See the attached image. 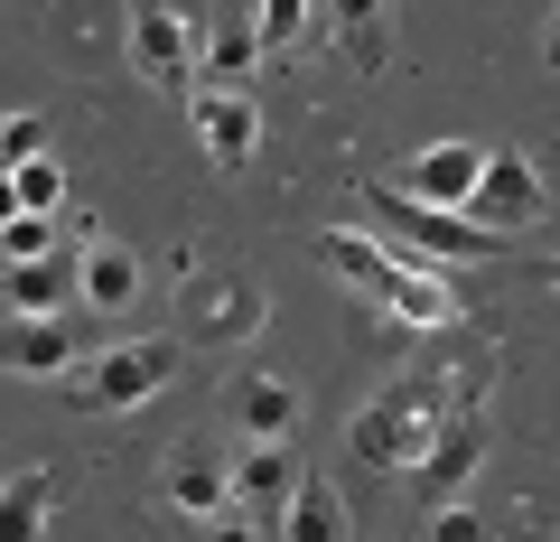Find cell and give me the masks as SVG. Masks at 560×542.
Returning a JSON list of instances; mask_svg holds the SVG:
<instances>
[{
    "label": "cell",
    "mask_w": 560,
    "mask_h": 542,
    "mask_svg": "<svg viewBox=\"0 0 560 542\" xmlns=\"http://www.w3.org/2000/svg\"><path fill=\"white\" fill-rule=\"evenodd\" d=\"M318 262L337 272L346 290L383 300L401 327H458V319H467V300L448 290V272H430V262H401L393 243L374 234V224H327V234H318Z\"/></svg>",
    "instance_id": "cell-1"
},
{
    "label": "cell",
    "mask_w": 560,
    "mask_h": 542,
    "mask_svg": "<svg viewBox=\"0 0 560 542\" xmlns=\"http://www.w3.org/2000/svg\"><path fill=\"white\" fill-rule=\"evenodd\" d=\"M448 422H458V412H448V374H393V383L355 412L346 449H355L364 468H401V477H411Z\"/></svg>",
    "instance_id": "cell-2"
},
{
    "label": "cell",
    "mask_w": 560,
    "mask_h": 542,
    "mask_svg": "<svg viewBox=\"0 0 560 542\" xmlns=\"http://www.w3.org/2000/svg\"><path fill=\"white\" fill-rule=\"evenodd\" d=\"M364 216H374V234L393 243L401 262H430V272H458V262H495L504 234L477 216H458V206H420L401 197L393 178H364Z\"/></svg>",
    "instance_id": "cell-3"
},
{
    "label": "cell",
    "mask_w": 560,
    "mask_h": 542,
    "mask_svg": "<svg viewBox=\"0 0 560 542\" xmlns=\"http://www.w3.org/2000/svg\"><path fill=\"white\" fill-rule=\"evenodd\" d=\"M131 76L160 84V94H197L206 76V28L168 0H131Z\"/></svg>",
    "instance_id": "cell-4"
},
{
    "label": "cell",
    "mask_w": 560,
    "mask_h": 542,
    "mask_svg": "<svg viewBox=\"0 0 560 542\" xmlns=\"http://www.w3.org/2000/svg\"><path fill=\"white\" fill-rule=\"evenodd\" d=\"M168 374H178V346L168 337H131V346H103L94 365H75L66 393H75L84 412H131V402H160Z\"/></svg>",
    "instance_id": "cell-5"
},
{
    "label": "cell",
    "mask_w": 560,
    "mask_h": 542,
    "mask_svg": "<svg viewBox=\"0 0 560 542\" xmlns=\"http://www.w3.org/2000/svg\"><path fill=\"white\" fill-rule=\"evenodd\" d=\"M187 122H197V150L215 169H243L261 150V103L243 94V84H197V94H187Z\"/></svg>",
    "instance_id": "cell-6"
},
{
    "label": "cell",
    "mask_w": 560,
    "mask_h": 542,
    "mask_svg": "<svg viewBox=\"0 0 560 542\" xmlns=\"http://www.w3.org/2000/svg\"><path fill=\"white\" fill-rule=\"evenodd\" d=\"M477 468H486V422H477V412H458V422H448L440 440H430V459L411 468V496H420V515H440V505H458Z\"/></svg>",
    "instance_id": "cell-7"
},
{
    "label": "cell",
    "mask_w": 560,
    "mask_h": 542,
    "mask_svg": "<svg viewBox=\"0 0 560 542\" xmlns=\"http://www.w3.org/2000/svg\"><path fill=\"white\" fill-rule=\"evenodd\" d=\"M300 486H308V468H300V449H290V440H243L234 496H243V515H253V523H280Z\"/></svg>",
    "instance_id": "cell-8"
},
{
    "label": "cell",
    "mask_w": 560,
    "mask_h": 542,
    "mask_svg": "<svg viewBox=\"0 0 560 542\" xmlns=\"http://www.w3.org/2000/svg\"><path fill=\"white\" fill-rule=\"evenodd\" d=\"M467 216L495 224V234H523V224L541 216V169L523 160V150H486V178H477V197H467Z\"/></svg>",
    "instance_id": "cell-9"
},
{
    "label": "cell",
    "mask_w": 560,
    "mask_h": 542,
    "mask_svg": "<svg viewBox=\"0 0 560 542\" xmlns=\"http://www.w3.org/2000/svg\"><path fill=\"white\" fill-rule=\"evenodd\" d=\"M477 178H486V150L477 141H430V150H411V169H401V197H420V206H458L467 216V197H477Z\"/></svg>",
    "instance_id": "cell-10"
},
{
    "label": "cell",
    "mask_w": 560,
    "mask_h": 542,
    "mask_svg": "<svg viewBox=\"0 0 560 542\" xmlns=\"http://www.w3.org/2000/svg\"><path fill=\"white\" fill-rule=\"evenodd\" d=\"M168 505H178V515H197V523H215V515H234V468H215L206 459V449H178V459H168Z\"/></svg>",
    "instance_id": "cell-11"
},
{
    "label": "cell",
    "mask_w": 560,
    "mask_h": 542,
    "mask_svg": "<svg viewBox=\"0 0 560 542\" xmlns=\"http://www.w3.org/2000/svg\"><path fill=\"white\" fill-rule=\"evenodd\" d=\"M10 374H75V327L38 319V309H10Z\"/></svg>",
    "instance_id": "cell-12"
},
{
    "label": "cell",
    "mask_w": 560,
    "mask_h": 542,
    "mask_svg": "<svg viewBox=\"0 0 560 542\" xmlns=\"http://www.w3.org/2000/svg\"><path fill=\"white\" fill-rule=\"evenodd\" d=\"M234 430L243 440H290V430H300V393L280 374H243L234 383Z\"/></svg>",
    "instance_id": "cell-13"
},
{
    "label": "cell",
    "mask_w": 560,
    "mask_h": 542,
    "mask_svg": "<svg viewBox=\"0 0 560 542\" xmlns=\"http://www.w3.org/2000/svg\"><path fill=\"white\" fill-rule=\"evenodd\" d=\"M57 300H84V253H47V262H10V309H38L57 319Z\"/></svg>",
    "instance_id": "cell-14"
},
{
    "label": "cell",
    "mask_w": 560,
    "mask_h": 542,
    "mask_svg": "<svg viewBox=\"0 0 560 542\" xmlns=\"http://www.w3.org/2000/svg\"><path fill=\"white\" fill-rule=\"evenodd\" d=\"M271 542H346V496L327 477H308L300 496H290V515L271 523Z\"/></svg>",
    "instance_id": "cell-15"
},
{
    "label": "cell",
    "mask_w": 560,
    "mask_h": 542,
    "mask_svg": "<svg viewBox=\"0 0 560 542\" xmlns=\"http://www.w3.org/2000/svg\"><path fill=\"white\" fill-rule=\"evenodd\" d=\"M140 300V262L121 243H84V309H131Z\"/></svg>",
    "instance_id": "cell-16"
},
{
    "label": "cell",
    "mask_w": 560,
    "mask_h": 542,
    "mask_svg": "<svg viewBox=\"0 0 560 542\" xmlns=\"http://www.w3.org/2000/svg\"><path fill=\"white\" fill-rule=\"evenodd\" d=\"M47 505H57V486H47L38 468H20V477H10V505H0V542H38Z\"/></svg>",
    "instance_id": "cell-17"
},
{
    "label": "cell",
    "mask_w": 560,
    "mask_h": 542,
    "mask_svg": "<svg viewBox=\"0 0 560 542\" xmlns=\"http://www.w3.org/2000/svg\"><path fill=\"white\" fill-rule=\"evenodd\" d=\"M261 57H271V47H261V28H253V20L206 28V76H224V84H234V76H253Z\"/></svg>",
    "instance_id": "cell-18"
},
{
    "label": "cell",
    "mask_w": 560,
    "mask_h": 542,
    "mask_svg": "<svg viewBox=\"0 0 560 542\" xmlns=\"http://www.w3.org/2000/svg\"><path fill=\"white\" fill-rule=\"evenodd\" d=\"M10 206H20V216H57V206H66V169H57V150L10 169Z\"/></svg>",
    "instance_id": "cell-19"
},
{
    "label": "cell",
    "mask_w": 560,
    "mask_h": 542,
    "mask_svg": "<svg viewBox=\"0 0 560 542\" xmlns=\"http://www.w3.org/2000/svg\"><path fill=\"white\" fill-rule=\"evenodd\" d=\"M308 20H318V0H253V28H261V47H290V38H308Z\"/></svg>",
    "instance_id": "cell-20"
},
{
    "label": "cell",
    "mask_w": 560,
    "mask_h": 542,
    "mask_svg": "<svg viewBox=\"0 0 560 542\" xmlns=\"http://www.w3.org/2000/svg\"><path fill=\"white\" fill-rule=\"evenodd\" d=\"M374 20H383V0H327V28H337L364 66H374Z\"/></svg>",
    "instance_id": "cell-21"
},
{
    "label": "cell",
    "mask_w": 560,
    "mask_h": 542,
    "mask_svg": "<svg viewBox=\"0 0 560 542\" xmlns=\"http://www.w3.org/2000/svg\"><path fill=\"white\" fill-rule=\"evenodd\" d=\"M47 141H57L47 113H10V122H0V160H10V169H20V160H47Z\"/></svg>",
    "instance_id": "cell-22"
},
{
    "label": "cell",
    "mask_w": 560,
    "mask_h": 542,
    "mask_svg": "<svg viewBox=\"0 0 560 542\" xmlns=\"http://www.w3.org/2000/svg\"><path fill=\"white\" fill-rule=\"evenodd\" d=\"M57 253V216H20L10 206V262H47Z\"/></svg>",
    "instance_id": "cell-23"
},
{
    "label": "cell",
    "mask_w": 560,
    "mask_h": 542,
    "mask_svg": "<svg viewBox=\"0 0 560 542\" xmlns=\"http://www.w3.org/2000/svg\"><path fill=\"white\" fill-rule=\"evenodd\" d=\"M430 542H486V523L467 515V505H440V515H430Z\"/></svg>",
    "instance_id": "cell-24"
},
{
    "label": "cell",
    "mask_w": 560,
    "mask_h": 542,
    "mask_svg": "<svg viewBox=\"0 0 560 542\" xmlns=\"http://www.w3.org/2000/svg\"><path fill=\"white\" fill-rule=\"evenodd\" d=\"M206 542H271V523H253V515H215V523H206Z\"/></svg>",
    "instance_id": "cell-25"
},
{
    "label": "cell",
    "mask_w": 560,
    "mask_h": 542,
    "mask_svg": "<svg viewBox=\"0 0 560 542\" xmlns=\"http://www.w3.org/2000/svg\"><path fill=\"white\" fill-rule=\"evenodd\" d=\"M541 57H551V66H560V10H551V28H541Z\"/></svg>",
    "instance_id": "cell-26"
},
{
    "label": "cell",
    "mask_w": 560,
    "mask_h": 542,
    "mask_svg": "<svg viewBox=\"0 0 560 542\" xmlns=\"http://www.w3.org/2000/svg\"><path fill=\"white\" fill-rule=\"evenodd\" d=\"M541 281H551V290H560V253H551V272H541Z\"/></svg>",
    "instance_id": "cell-27"
}]
</instances>
